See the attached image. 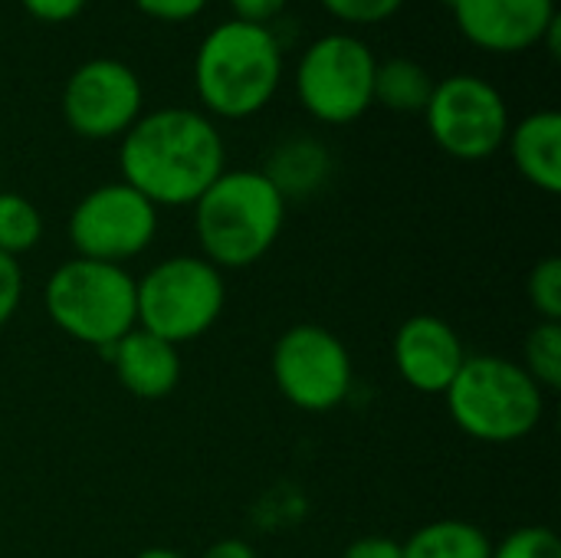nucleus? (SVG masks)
Here are the masks:
<instances>
[{
  "label": "nucleus",
  "instance_id": "nucleus-21",
  "mask_svg": "<svg viewBox=\"0 0 561 558\" xmlns=\"http://www.w3.org/2000/svg\"><path fill=\"white\" fill-rule=\"evenodd\" d=\"M526 296L539 322H561V257H542L529 270Z\"/></svg>",
  "mask_w": 561,
  "mask_h": 558
},
{
  "label": "nucleus",
  "instance_id": "nucleus-2",
  "mask_svg": "<svg viewBox=\"0 0 561 558\" xmlns=\"http://www.w3.org/2000/svg\"><path fill=\"white\" fill-rule=\"evenodd\" d=\"M283 46L263 23L224 20L204 33L194 53V92L210 118L243 122L260 115L279 92Z\"/></svg>",
  "mask_w": 561,
  "mask_h": 558
},
{
  "label": "nucleus",
  "instance_id": "nucleus-22",
  "mask_svg": "<svg viewBox=\"0 0 561 558\" xmlns=\"http://www.w3.org/2000/svg\"><path fill=\"white\" fill-rule=\"evenodd\" d=\"M490 558H561V543L549 526H519L493 546Z\"/></svg>",
  "mask_w": 561,
  "mask_h": 558
},
{
  "label": "nucleus",
  "instance_id": "nucleus-8",
  "mask_svg": "<svg viewBox=\"0 0 561 558\" xmlns=\"http://www.w3.org/2000/svg\"><path fill=\"white\" fill-rule=\"evenodd\" d=\"M424 122L444 155L457 161H486L506 145L510 105L490 79L457 72L434 82Z\"/></svg>",
  "mask_w": 561,
  "mask_h": 558
},
{
  "label": "nucleus",
  "instance_id": "nucleus-10",
  "mask_svg": "<svg viewBox=\"0 0 561 558\" xmlns=\"http://www.w3.org/2000/svg\"><path fill=\"white\" fill-rule=\"evenodd\" d=\"M158 237V207L125 181H108L79 197L69 214V243L76 257L99 263H128Z\"/></svg>",
  "mask_w": 561,
  "mask_h": 558
},
{
  "label": "nucleus",
  "instance_id": "nucleus-15",
  "mask_svg": "<svg viewBox=\"0 0 561 558\" xmlns=\"http://www.w3.org/2000/svg\"><path fill=\"white\" fill-rule=\"evenodd\" d=\"M516 171L546 194L561 191V115L556 109H539L510 125L506 145Z\"/></svg>",
  "mask_w": 561,
  "mask_h": 558
},
{
  "label": "nucleus",
  "instance_id": "nucleus-6",
  "mask_svg": "<svg viewBox=\"0 0 561 558\" xmlns=\"http://www.w3.org/2000/svg\"><path fill=\"white\" fill-rule=\"evenodd\" d=\"M227 303L224 273L204 257H168L135 280L138 329L184 345L207 335Z\"/></svg>",
  "mask_w": 561,
  "mask_h": 558
},
{
  "label": "nucleus",
  "instance_id": "nucleus-18",
  "mask_svg": "<svg viewBox=\"0 0 561 558\" xmlns=\"http://www.w3.org/2000/svg\"><path fill=\"white\" fill-rule=\"evenodd\" d=\"M434 82L437 79L427 72L424 62L408 59V56H391V59H381L375 69V102L391 112L414 115L427 109Z\"/></svg>",
  "mask_w": 561,
  "mask_h": 558
},
{
  "label": "nucleus",
  "instance_id": "nucleus-17",
  "mask_svg": "<svg viewBox=\"0 0 561 558\" xmlns=\"http://www.w3.org/2000/svg\"><path fill=\"white\" fill-rule=\"evenodd\" d=\"M404 558H490L493 539L467 520H437L421 526L408 543Z\"/></svg>",
  "mask_w": 561,
  "mask_h": 558
},
{
  "label": "nucleus",
  "instance_id": "nucleus-26",
  "mask_svg": "<svg viewBox=\"0 0 561 558\" xmlns=\"http://www.w3.org/2000/svg\"><path fill=\"white\" fill-rule=\"evenodd\" d=\"M20 3L39 23H69L85 10L89 0H20Z\"/></svg>",
  "mask_w": 561,
  "mask_h": 558
},
{
  "label": "nucleus",
  "instance_id": "nucleus-4",
  "mask_svg": "<svg viewBox=\"0 0 561 558\" xmlns=\"http://www.w3.org/2000/svg\"><path fill=\"white\" fill-rule=\"evenodd\" d=\"M444 401L450 421L480 444H516L546 414V391L519 362L503 355H467Z\"/></svg>",
  "mask_w": 561,
  "mask_h": 558
},
{
  "label": "nucleus",
  "instance_id": "nucleus-7",
  "mask_svg": "<svg viewBox=\"0 0 561 558\" xmlns=\"http://www.w3.org/2000/svg\"><path fill=\"white\" fill-rule=\"evenodd\" d=\"M378 59L355 33H325L296 66L299 105L322 125H352L375 105Z\"/></svg>",
  "mask_w": 561,
  "mask_h": 558
},
{
  "label": "nucleus",
  "instance_id": "nucleus-5",
  "mask_svg": "<svg viewBox=\"0 0 561 558\" xmlns=\"http://www.w3.org/2000/svg\"><path fill=\"white\" fill-rule=\"evenodd\" d=\"M43 306L62 335L102 352L138 326L135 276L115 263L82 257L59 263L43 286Z\"/></svg>",
  "mask_w": 561,
  "mask_h": 558
},
{
  "label": "nucleus",
  "instance_id": "nucleus-9",
  "mask_svg": "<svg viewBox=\"0 0 561 558\" xmlns=\"http://www.w3.org/2000/svg\"><path fill=\"white\" fill-rule=\"evenodd\" d=\"M270 368L279 395L293 408L309 414L335 411L339 405H345L355 385V368L345 342L325 326L312 322H299L276 339Z\"/></svg>",
  "mask_w": 561,
  "mask_h": 558
},
{
  "label": "nucleus",
  "instance_id": "nucleus-27",
  "mask_svg": "<svg viewBox=\"0 0 561 558\" xmlns=\"http://www.w3.org/2000/svg\"><path fill=\"white\" fill-rule=\"evenodd\" d=\"M233 10V20H247V23H263L270 26L289 0H227Z\"/></svg>",
  "mask_w": 561,
  "mask_h": 558
},
{
  "label": "nucleus",
  "instance_id": "nucleus-13",
  "mask_svg": "<svg viewBox=\"0 0 561 558\" xmlns=\"http://www.w3.org/2000/svg\"><path fill=\"white\" fill-rule=\"evenodd\" d=\"M391 362L398 378L417 395H444L467 362L463 339L440 316H411L391 339Z\"/></svg>",
  "mask_w": 561,
  "mask_h": 558
},
{
  "label": "nucleus",
  "instance_id": "nucleus-3",
  "mask_svg": "<svg viewBox=\"0 0 561 558\" xmlns=\"http://www.w3.org/2000/svg\"><path fill=\"white\" fill-rule=\"evenodd\" d=\"M286 197L256 168L224 171L191 207L204 260L224 270L260 263L286 227Z\"/></svg>",
  "mask_w": 561,
  "mask_h": 558
},
{
  "label": "nucleus",
  "instance_id": "nucleus-1",
  "mask_svg": "<svg viewBox=\"0 0 561 558\" xmlns=\"http://www.w3.org/2000/svg\"><path fill=\"white\" fill-rule=\"evenodd\" d=\"M118 168L154 207H191L227 171V148L210 115L168 105L141 112L122 135Z\"/></svg>",
  "mask_w": 561,
  "mask_h": 558
},
{
  "label": "nucleus",
  "instance_id": "nucleus-14",
  "mask_svg": "<svg viewBox=\"0 0 561 558\" xmlns=\"http://www.w3.org/2000/svg\"><path fill=\"white\" fill-rule=\"evenodd\" d=\"M105 352L112 358V372H115L118 385L138 401H161L181 382L178 345L138 329V326Z\"/></svg>",
  "mask_w": 561,
  "mask_h": 558
},
{
  "label": "nucleus",
  "instance_id": "nucleus-25",
  "mask_svg": "<svg viewBox=\"0 0 561 558\" xmlns=\"http://www.w3.org/2000/svg\"><path fill=\"white\" fill-rule=\"evenodd\" d=\"M210 0H135V7L158 23H187L204 13Z\"/></svg>",
  "mask_w": 561,
  "mask_h": 558
},
{
  "label": "nucleus",
  "instance_id": "nucleus-12",
  "mask_svg": "<svg viewBox=\"0 0 561 558\" xmlns=\"http://www.w3.org/2000/svg\"><path fill=\"white\" fill-rule=\"evenodd\" d=\"M467 43L483 53L516 56L542 46L559 23L556 0H447Z\"/></svg>",
  "mask_w": 561,
  "mask_h": 558
},
{
  "label": "nucleus",
  "instance_id": "nucleus-23",
  "mask_svg": "<svg viewBox=\"0 0 561 558\" xmlns=\"http://www.w3.org/2000/svg\"><path fill=\"white\" fill-rule=\"evenodd\" d=\"M319 3L325 7L329 16H335L339 23H348V26L385 23L404 7V0H319Z\"/></svg>",
  "mask_w": 561,
  "mask_h": 558
},
{
  "label": "nucleus",
  "instance_id": "nucleus-11",
  "mask_svg": "<svg viewBox=\"0 0 561 558\" xmlns=\"http://www.w3.org/2000/svg\"><path fill=\"white\" fill-rule=\"evenodd\" d=\"M66 125L89 141L122 138L145 112V86L138 72L112 56L79 62L59 95Z\"/></svg>",
  "mask_w": 561,
  "mask_h": 558
},
{
  "label": "nucleus",
  "instance_id": "nucleus-20",
  "mask_svg": "<svg viewBox=\"0 0 561 558\" xmlns=\"http://www.w3.org/2000/svg\"><path fill=\"white\" fill-rule=\"evenodd\" d=\"M529 378L549 395L561 388V322H536L523 342V362Z\"/></svg>",
  "mask_w": 561,
  "mask_h": 558
},
{
  "label": "nucleus",
  "instance_id": "nucleus-16",
  "mask_svg": "<svg viewBox=\"0 0 561 558\" xmlns=\"http://www.w3.org/2000/svg\"><path fill=\"white\" fill-rule=\"evenodd\" d=\"M260 171L289 201V197H306V194L319 191L329 181L332 158L322 141L296 135V138L279 141L273 148V155L266 158V168H260Z\"/></svg>",
  "mask_w": 561,
  "mask_h": 558
},
{
  "label": "nucleus",
  "instance_id": "nucleus-28",
  "mask_svg": "<svg viewBox=\"0 0 561 558\" xmlns=\"http://www.w3.org/2000/svg\"><path fill=\"white\" fill-rule=\"evenodd\" d=\"M342 558H404V549L391 536H362L352 546H345Z\"/></svg>",
  "mask_w": 561,
  "mask_h": 558
},
{
  "label": "nucleus",
  "instance_id": "nucleus-24",
  "mask_svg": "<svg viewBox=\"0 0 561 558\" xmlns=\"http://www.w3.org/2000/svg\"><path fill=\"white\" fill-rule=\"evenodd\" d=\"M23 303V270L13 257L0 253V329L10 326Z\"/></svg>",
  "mask_w": 561,
  "mask_h": 558
},
{
  "label": "nucleus",
  "instance_id": "nucleus-19",
  "mask_svg": "<svg viewBox=\"0 0 561 558\" xmlns=\"http://www.w3.org/2000/svg\"><path fill=\"white\" fill-rule=\"evenodd\" d=\"M43 240V214L39 207L16 194L0 187V253L3 257H23Z\"/></svg>",
  "mask_w": 561,
  "mask_h": 558
},
{
  "label": "nucleus",
  "instance_id": "nucleus-29",
  "mask_svg": "<svg viewBox=\"0 0 561 558\" xmlns=\"http://www.w3.org/2000/svg\"><path fill=\"white\" fill-rule=\"evenodd\" d=\"M201 558H256V549L243 539H220V543L207 546Z\"/></svg>",
  "mask_w": 561,
  "mask_h": 558
},
{
  "label": "nucleus",
  "instance_id": "nucleus-30",
  "mask_svg": "<svg viewBox=\"0 0 561 558\" xmlns=\"http://www.w3.org/2000/svg\"><path fill=\"white\" fill-rule=\"evenodd\" d=\"M135 558H187L178 549H168V546H151V549H141Z\"/></svg>",
  "mask_w": 561,
  "mask_h": 558
}]
</instances>
